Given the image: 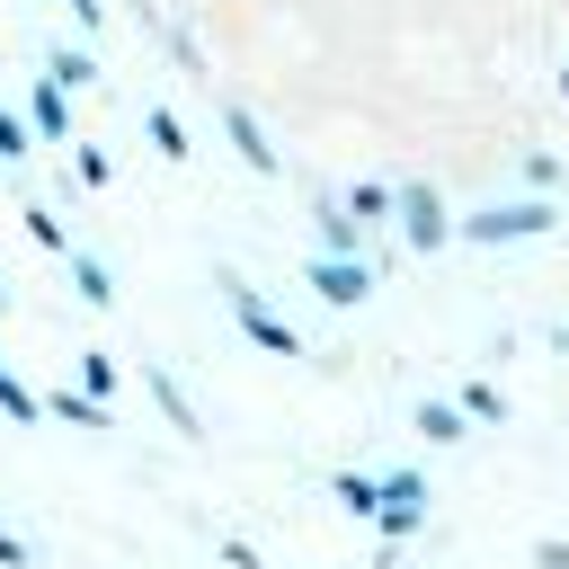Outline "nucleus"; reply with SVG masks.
<instances>
[{"instance_id": "nucleus-1", "label": "nucleus", "mask_w": 569, "mask_h": 569, "mask_svg": "<svg viewBox=\"0 0 569 569\" xmlns=\"http://www.w3.org/2000/svg\"><path fill=\"white\" fill-rule=\"evenodd\" d=\"M551 222H560V204H551V196H525V204H480V213H462L453 240L498 249V240H533V231H551Z\"/></svg>"}, {"instance_id": "nucleus-2", "label": "nucleus", "mask_w": 569, "mask_h": 569, "mask_svg": "<svg viewBox=\"0 0 569 569\" xmlns=\"http://www.w3.org/2000/svg\"><path fill=\"white\" fill-rule=\"evenodd\" d=\"M213 284H222V302H231V320H240V329H249V338H258L267 356H302V338H293V320H276V311H267V293H258L249 276H231V267H222Z\"/></svg>"}, {"instance_id": "nucleus-3", "label": "nucleus", "mask_w": 569, "mask_h": 569, "mask_svg": "<svg viewBox=\"0 0 569 569\" xmlns=\"http://www.w3.org/2000/svg\"><path fill=\"white\" fill-rule=\"evenodd\" d=\"M391 213H400V240H409L418 258L453 240V213H445V196H436L427 178H409V187H391Z\"/></svg>"}, {"instance_id": "nucleus-4", "label": "nucleus", "mask_w": 569, "mask_h": 569, "mask_svg": "<svg viewBox=\"0 0 569 569\" xmlns=\"http://www.w3.org/2000/svg\"><path fill=\"white\" fill-rule=\"evenodd\" d=\"M373 525H382V542H409V533L427 525V480H418V471L373 480Z\"/></svg>"}, {"instance_id": "nucleus-5", "label": "nucleus", "mask_w": 569, "mask_h": 569, "mask_svg": "<svg viewBox=\"0 0 569 569\" xmlns=\"http://www.w3.org/2000/svg\"><path fill=\"white\" fill-rule=\"evenodd\" d=\"M302 276H311V293H320V302H338V311H356V302L373 293V267H365L356 249H320Z\"/></svg>"}, {"instance_id": "nucleus-6", "label": "nucleus", "mask_w": 569, "mask_h": 569, "mask_svg": "<svg viewBox=\"0 0 569 569\" xmlns=\"http://www.w3.org/2000/svg\"><path fill=\"white\" fill-rule=\"evenodd\" d=\"M27 133H36V142H71V89H62L53 71H44L36 98H27Z\"/></svg>"}, {"instance_id": "nucleus-7", "label": "nucleus", "mask_w": 569, "mask_h": 569, "mask_svg": "<svg viewBox=\"0 0 569 569\" xmlns=\"http://www.w3.org/2000/svg\"><path fill=\"white\" fill-rule=\"evenodd\" d=\"M222 133H231V151H240V160H249L258 178H276V169H284V160H276V142L258 133V116H249L240 98H222Z\"/></svg>"}, {"instance_id": "nucleus-8", "label": "nucleus", "mask_w": 569, "mask_h": 569, "mask_svg": "<svg viewBox=\"0 0 569 569\" xmlns=\"http://www.w3.org/2000/svg\"><path fill=\"white\" fill-rule=\"evenodd\" d=\"M44 400V418H62V427H89V436H107L116 418H107V400H89V391H36Z\"/></svg>"}, {"instance_id": "nucleus-9", "label": "nucleus", "mask_w": 569, "mask_h": 569, "mask_svg": "<svg viewBox=\"0 0 569 569\" xmlns=\"http://www.w3.org/2000/svg\"><path fill=\"white\" fill-rule=\"evenodd\" d=\"M62 258H71V284H80V302H89V311H107V302H116V276H107L89 249H62Z\"/></svg>"}, {"instance_id": "nucleus-10", "label": "nucleus", "mask_w": 569, "mask_h": 569, "mask_svg": "<svg viewBox=\"0 0 569 569\" xmlns=\"http://www.w3.org/2000/svg\"><path fill=\"white\" fill-rule=\"evenodd\" d=\"M418 436H427V445H462V436H471V418H462L453 400H418Z\"/></svg>"}, {"instance_id": "nucleus-11", "label": "nucleus", "mask_w": 569, "mask_h": 569, "mask_svg": "<svg viewBox=\"0 0 569 569\" xmlns=\"http://www.w3.org/2000/svg\"><path fill=\"white\" fill-rule=\"evenodd\" d=\"M142 382H151V400L169 409V427H178V436H196V409H187V391H178V382H169L160 365H142Z\"/></svg>"}, {"instance_id": "nucleus-12", "label": "nucleus", "mask_w": 569, "mask_h": 569, "mask_svg": "<svg viewBox=\"0 0 569 569\" xmlns=\"http://www.w3.org/2000/svg\"><path fill=\"white\" fill-rule=\"evenodd\" d=\"M142 133H151V151H160V160H187V124H178L169 107H151V116H142Z\"/></svg>"}, {"instance_id": "nucleus-13", "label": "nucleus", "mask_w": 569, "mask_h": 569, "mask_svg": "<svg viewBox=\"0 0 569 569\" xmlns=\"http://www.w3.org/2000/svg\"><path fill=\"white\" fill-rule=\"evenodd\" d=\"M453 409H462V418H480V427H498V418H507V391H498V382H462V400H453Z\"/></svg>"}, {"instance_id": "nucleus-14", "label": "nucleus", "mask_w": 569, "mask_h": 569, "mask_svg": "<svg viewBox=\"0 0 569 569\" xmlns=\"http://www.w3.org/2000/svg\"><path fill=\"white\" fill-rule=\"evenodd\" d=\"M0 409H9L18 427H36V418H44V400H36V391H27V382H18L9 365H0Z\"/></svg>"}, {"instance_id": "nucleus-15", "label": "nucleus", "mask_w": 569, "mask_h": 569, "mask_svg": "<svg viewBox=\"0 0 569 569\" xmlns=\"http://www.w3.org/2000/svg\"><path fill=\"white\" fill-rule=\"evenodd\" d=\"M356 231H365V222H356L347 204H320V249H356Z\"/></svg>"}, {"instance_id": "nucleus-16", "label": "nucleus", "mask_w": 569, "mask_h": 569, "mask_svg": "<svg viewBox=\"0 0 569 569\" xmlns=\"http://www.w3.org/2000/svg\"><path fill=\"white\" fill-rule=\"evenodd\" d=\"M27 151H36V133H27V116L0 98V160H27Z\"/></svg>"}, {"instance_id": "nucleus-17", "label": "nucleus", "mask_w": 569, "mask_h": 569, "mask_svg": "<svg viewBox=\"0 0 569 569\" xmlns=\"http://www.w3.org/2000/svg\"><path fill=\"white\" fill-rule=\"evenodd\" d=\"M53 80H62V89H89V80H98V62H89L80 44H62V53H53Z\"/></svg>"}, {"instance_id": "nucleus-18", "label": "nucleus", "mask_w": 569, "mask_h": 569, "mask_svg": "<svg viewBox=\"0 0 569 569\" xmlns=\"http://www.w3.org/2000/svg\"><path fill=\"white\" fill-rule=\"evenodd\" d=\"M80 391H89V400H107V391H116V356H98V347H89V356H80Z\"/></svg>"}, {"instance_id": "nucleus-19", "label": "nucleus", "mask_w": 569, "mask_h": 569, "mask_svg": "<svg viewBox=\"0 0 569 569\" xmlns=\"http://www.w3.org/2000/svg\"><path fill=\"white\" fill-rule=\"evenodd\" d=\"M347 213H356V222H382V213H391V187H347Z\"/></svg>"}, {"instance_id": "nucleus-20", "label": "nucleus", "mask_w": 569, "mask_h": 569, "mask_svg": "<svg viewBox=\"0 0 569 569\" xmlns=\"http://www.w3.org/2000/svg\"><path fill=\"white\" fill-rule=\"evenodd\" d=\"M27 231H36V249H53V258H62V249H71V231H62V222H53V213H44V204H27Z\"/></svg>"}, {"instance_id": "nucleus-21", "label": "nucleus", "mask_w": 569, "mask_h": 569, "mask_svg": "<svg viewBox=\"0 0 569 569\" xmlns=\"http://www.w3.org/2000/svg\"><path fill=\"white\" fill-rule=\"evenodd\" d=\"M338 507H347V516H373V480H365V471H338Z\"/></svg>"}, {"instance_id": "nucleus-22", "label": "nucleus", "mask_w": 569, "mask_h": 569, "mask_svg": "<svg viewBox=\"0 0 569 569\" xmlns=\"http://www.w3.org/2000/svg\"><path fill=\"white\" fill-rule=\"evenodd\" d=\"M71 160H80V187H107V178H116V160H107V151H98V142H80V151H71Z\"/></svg>"}, {"instance_id": "nucleus-23", "label": "nucleus", "mask_w": 569, "mask_h": 569, "mask_svg": "<svg viewBox=\"0 0 569 569\" xmlns=\"http://www.w3.org/2000/svg\"><path fill=\"white\" fill-rule=\"evenodd\" d=\"M0 569H27V542H18L9 525H0Z\"/></svg>"}, {"instance_id": "nucleus-24", "label": "nucleus", "mask_w": 569, "mask_h": 569, "mask_svg": "<svg viewBox=\"0 0 569 569\" xmlns=\"http://www.w3.org/2000/svg\"><path fill=\"white\" fill-rule=\"evenodd\" d=\"M533 560L542 569H569V542H533Z\"/></svg>"}, {"instance_id": "nucleus-25", "label": "nucleus", "mask_w": 569, "mask_h": 569, "mask_svg": "<svg viewBox=\"0 0 569 569\" xmlns=\"http://www.w3.org/2000/svg\"><path fill=\"white\" fill-rule=\"evenodd\" d=\"M71 9V27H98V0H62Z\"/></svg>"}, {"instance_id": "nucleus-26", "label": "nucleus", "mask_w": 569, "mask_h": 569, "mask_svg": "<svg viewBox=\"0 0 569 569\" xmlns=\"http://www.w3.org/2000/svg\"><path fill=\"white\" fill-rule=\"evenodd\" d=\"M0 311H9V284H0Z\"/></svg>"}, {"instance_id": "nucleus-27", "label": "nucleus", "mask_w": 569, "mask_h": 569, "mask_svg": "<svg viewBox=\"0 0 569 569\" xmlns=\"http://www.w3.org/2000/svg\"><path fill=\"white\" fill-rule=\"evenodd\" d=\"M560 89H569V71H560Z\"/></svg>"}]
</instances>
